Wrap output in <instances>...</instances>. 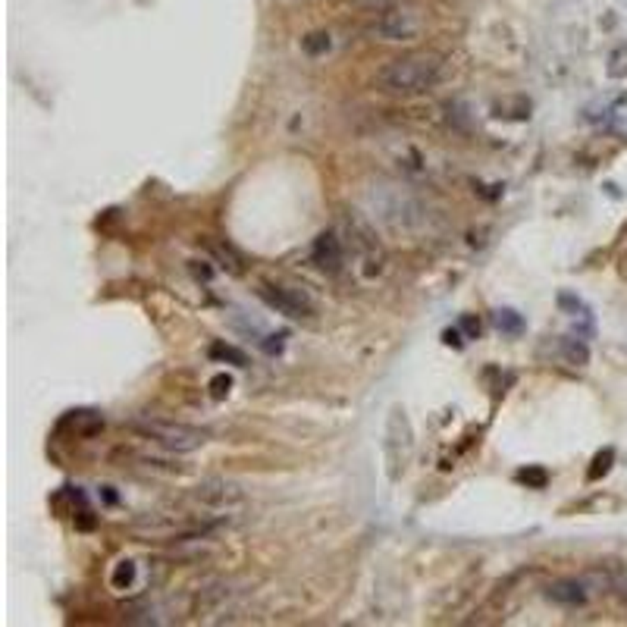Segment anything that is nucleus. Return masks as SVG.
I'll return each instance as SVG.
<instances>
[{
	"label": "nucleus",
	"instance_id": "f257e3e1",
	"mask_svg": "<svg viewBox=\"0 0 627 627\" xmlns=\"http://www.w3.org/2000/svg\"><path fill=\"white\" fill-rule=\"evenodd\" d=\"M442 60L436 53H404L379 69V85L392 94H424L439 82Z\"/></svg>",
	"mask_w": 627,
	"mask_h": 627
},
{
	"label": "nucleus",
	"instance_id": "f03ea898",
	"mask_svg": "<svg viewBox=\"0 0 627 627\" xmlns=\"http://www.w3.org/2000/svg\"><path fill=\"white\" fill-rule=\"evenodd\" d=\"M132 430L141 433L145 439L157 442L166 452H195L208 442V433L198 430L192 424H176V420H160V417H138L132 420Z\"/></svg>",
	"mask_w": 627,
	"mask_h": 627
},
{
	"label": "nucleus",
	"instance_id": "7ed1b4c3",
	"mask_svg": "<svg viewBox=\"0 0 627 627\" xmlns=\"http://www.w3.org/2000/svg\"><path fill=\"white\" fill-rule=\"evenodd\" d=\"M414 455V433H411V420L402 408L389 411L386 420V464H389V480H399L404 467L411 464Z\"/></svg>",
	"mask_w": 627,
	"mask_h": 627
},
{
	"label": "nucleus",
	"instance_id": "20e7f679",
	"mask_svg": "<svg viewBox=\"0 0 627 627\" xmlns=\"http://www.w3.org/2000/svg\"><path fill=\"white\" fill-rule=\"evenodd\" d=\"M370 35L383 38V41H411L420 35V16L404 6H386L370 26Z\"/></svg>",
	"mask_w": 627,
	"mask_h": 627
},
{
	"label": "nucleus",
	"instance_id": "39448f33",
	"mask_svg": "<svg viewBox=\"0 0 627 627\" xmlns=\"http://www.w3.org/2000/svg\"><path fill=\"white\" fill-rule=\"evenodd\" d=\"M192 496H195V502H201L204 508H213V511H229V508L245 502V493H242L239 483L223 480V477L201 480Z\"/></svg>",
	"mask_w": 627,
	"mask_h": 627
},
{
	"label": "nucleus",
	"instance_id": "423d86ee",
	"mask_svg": "<svg viewBox=\"0 0 627 627\" xmlns=\"http://www.w3.org/2000/svg\"><path fill=\"white\" fill-rule=\"evenodd\" d=\"M260 298H264L270 307H276L280 314L295 317V320L314 314V301L307 298L301 289H289V285H267L264 282L260 285Z\"/></svg>",
	"mask_w": 627,
	"mask_h": 627
},
{
	"label": "nucleus",
	"instance_id": "0eeeda50",
	"mask_svg": "<svg viewBox=\"0 0 627 627\" xmlns=\"http://www.w3.org/2000/svg\"><path fill=\"white\" fill-rule=\"evenodd\" d=\"M314 264L323 273H339L342 270V245H339V239L332 233H323L314 242Z\"/></svg>",
	"mask_w": 627,
	"mask_h": 627
},
{
	"label": "nucleus",
	"instance_id": "6e6552de",
	"mask_svg": "<svg viewBox=\"0 0 627 627\" xmlns=\"http://www.w3.org/2000/svg\"><path fill=\"white\" fill-rule=\"evenodd\" d=\"M546 596L552 602H559V606H583L586 602L583 583H577V581H555V583H549Z\"/></svg>",
	"mask_w": 627,
	"mask_h": 627
},
{
	"label": "nucleus",
	"instance_id": "1a4fd4ad",
	"mask_svg": "<svg viewBox=\"0 0 627 627\" xmlns=\"http://www.w3.org/2000/svg\"><path fill=\"white\" fill-rule=\"evenodd\" d=\"M559 348H561V358H565L568 364H574V367H583V364L590 361V352H586V345L577 342V339H561Z\"/></svg>",
	"mask_w": 627,
	"mask_h": 627
},
{
	"label": "nucleus",
	"instance_id": "9d476101",
	"mask_svg": "<svg viewBox=\"0 0 627 627\" xmlns=\"http://www.w3.org/2000/svg\"><path fill=\"white\" fill-rule=\"evenodd\" d=\"M493 320H496V327H499V330L508 332V336H521V330H524L521 314L508 311V307H502V311H496V314H493Z\"/></svg>",
	"mask_w": 627,
	"mask_h": 627
},
{
	"label": "nucleus",
	"instance_id": "9b49d317",
	"mask_svg": "<svg viewBox=\"0 0 627 627\" xmlns=\"http://www.w3.org/2000/svg\"><path fill=\"white\" fill-rule=\"evenodd\" d=\"M612 462H615V452H612V449L599 452V455L593 458V467H590V474H586V477H590V480L606 477V474H608V467H612Z\"/></svg>",
	"mask_w": 627,
	"mask_h": 627
},
{
	"label": "nucleus",
	"instance_id": "f8f14e48",
	"mask_svg": "<svg viewBox=\"0 0 627 627\" xmlns=\"http://www.w3.org/2000/svg\"><path fill=\"white\" fill-rule=\"evenodd\" d=\"M606 73L612 76V78H624V76H627V47H618V51H612Z\"/></svg>",
	"mask_w": 627,
	"mask_h": 627
},
{
	"label": "nucleus",
	"instance_id": "ddd939ff",
	"mask_svg": "<svg viewBox=\"0 0 627 627\" xmlns=\"http://www.w3.org/2000/svg\"><path fill=\"white\" fill-rule=\"evenodd\" d=\"M559 307L561 311H571V317H590V307L574 295H559Z\"/></svg>",
	"mask_w": 627,
	"mask_h": 627
},
{
	"label": "nucleus",
	"instance_id": "4468645a",
	"mask_svg": "<svg viewBox=\"0 0 627 627\" xmlns=\"http://www.w3.org/2000/svg\"><path fill=\"white\" fill-rule=\"evenodd\" d=\"M213 358H223V361H233L235 367H245L248 364V358H245L242 352H235V348H229V345H213Z\"/></svg>",
	"mask_w": 627,
	"mask_h": 627
},
{
	"label": "nucleus",
	"instance_id": "2eb2a0df",
	"mask_svg": "<svg viewBox=\"0 0 627 627\" xmlns=\"http://www.w3.org/2000/svg\"><path fill=\"white\" fill-rule=\"evenodd\" d=\"M305 51L307 53H327L330 51V35H323V31H314V35L305 38Z\"/></svg>",
	"mask_w": 627,
	"mask_h": 627
},
{
	"label": "nucleus",
	"instance_id": "dca6fc26",
	"mask_svg": "<svg viewBox=\"0 0 627 627\" xmlns=\"http://www.w3.org/2000/svg\"><path fill=\"white\" fill-rule=\"evenodd\" d=\"M229 386H233V379H229L226 374L213 377V379H210V395H213V399H223V395L229 392Z\"/></svg>",
	"mask_w": 627,
	"mask_h": 627
},
{
	"label": "nucleus",
	"instance_id": "f3484780",
	"mask_svg": "<svg viewBox=\"0 0 627 627\" xmlns=\"http://www.w3.org/2000/svg\"><path fill=\"white\" fill-rule=\"evenodd\" d=\"M518 480L524 483H534V486H546V471H539V467H530V471H521Z\"/></svg>",
	"mask_w": 627,
	"mask_h": 627
},
{
	"label": "nucleus",
	"instance_id": "a211bd4d",
	"mask_svg": "<svg viewBox=\"0 0 627 627\" xmlns=\"http://www.w3.org/2000/svg\"><path fill=\"white\" fill-rule=\"evenodd\" d=\"M132 574H135V568L129 565V561H123L120 568H116V577H113V583L116 586H123V583H129L132 581Z\"/></svg>",
	"mask_w": 627,
	"mask_h": 627
},
{
	"label": "nucleus",
	"instance_id": "6ab92c4d",
	"mask_svg": "<svg viewBox=\"0 0 627 627\" xmlns=\"http://www.w3.org/2000/svg\"><path fill=\"white\" fill-rule=\"evenodd\" d=\"M624 264H627V258H624Z\"/></svg>",
	"mask_w": 627,
	"mask_h": 627
}]
</instances>
